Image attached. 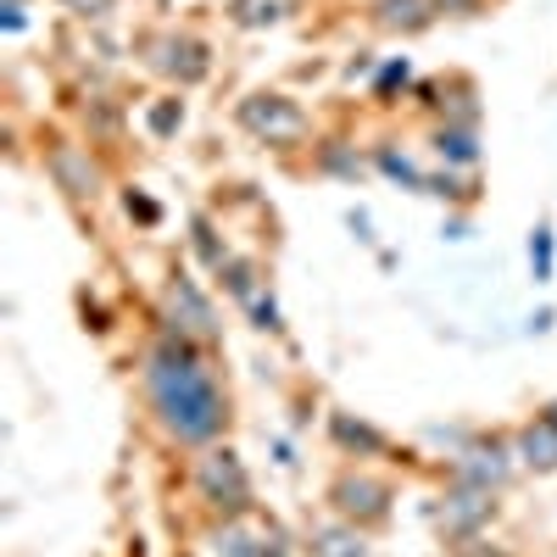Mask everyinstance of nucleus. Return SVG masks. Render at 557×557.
<instances>
[{"label": "nucleus", "instance_id": "nucleus-1", "mask_svg": "<svg viewBox=\"0 0 557 557\" xmlns=\"http://www.w3.org/2000/svg\"><path fill=\"white\" fill-rule=\"evenodd\" d=\"M146 380H151V401L162 412V424L178 441H212L223 430V396H218L212 374L184 346L151 351V374Z\"/></svg>", "mask_w": 557, "mask_h": 557}, {"label": "nucleus", "instance_id": "nucleus-2", "mask_svg": "<svg viewBox=\"0 0 557 557\" xmlns=\"http://www.w3.org/2000/svg\"><path fill=\"white\" fill-rule=\"evenodd\" d=\"M240 123L257 139H268V146H290V139L307 134V112L290 96H251V101H240Z\"/></svg>", "mask_w": 557, "mask_h": 557}, {"label": "nucleus", "instance_id": "nucleus-3", "mask_svg": "<svg viewBox=\"0 0 557 557\" xmlns=\"http://www.w3.org/2000/svg\"><path fill=\"white\" fill-rule=\"evenodd\" d=\"M201 491H207V502L228 507V513H240V507H246V496H251V485H246V469H240V457H235V451H212V457L201 462Z\"/></svg>", "mask_w": 557, "mask_h": 557}, {"label": "nucleus", "instance_id": "nucleus-4", "mask_svg": "<svg viewBox=\"0 0 557 557\" xmlns=\"http://www.w3.org/2000/svg\"><path fill=\"white\" fill-rule=\"evenodd\" d=\"M168 307H173L184 335H212V307L201 301V290L190 285V278H178V285L168 290Z\"/></svg>", "mask_w": 557, "mask_h": 557}, {"label": "nucleus", "instance_id": "nucleus-5", "mask_svg": "<svg viewBox=\"0 0 557 557\" xmlns=\"http://www.w3.org/2000/svg\"><path fill=\"white\" fill-rule=\"evenodd\" d=\"M524 462L530 469H557V412L535 418L524 430Z\"/></svg>", "mask_w": 557, "mask_h": 557}, {"label": "nucleus", "instance_id": "nucleus-6", "mask_svg": "<svg viewBox=\"0 0 557 557\" xmlns=\"http://www.w3.org/2000/svg\"><path fill=\"white\" fill-rule=\"evenodd\" d=\"M162 67L178 73L184 84H196V78H207V51H201L196 39H168L162 45Z\"/></svg>", "mask_w": 557, "mask_h": 557}, {"label": "nucleus", "instance_id": "nucleus-7", "mask_svg": "<svg viewBox=\"0 0 557 557\" xmlns=\"http://www.w3.org/2000/svg\"><path fill=\"white\" fill-rule=\"evenodd\" d=\"M341 507H346V513H362V519H380L385 513V491L362 485V480H346L341 485Z\"/></svg>", "mask_w": 557, "mask_h": 557}, {"label": "nucleus", "instance_id": "nucleus-8", "mask_svg": "<svg viewBox=\"0 0 557 557\" xmlns=\"http://www.w3.org/2000/svg\"><path fill=\"white\" fill-rule=\"evenodd\" d=\"M312 557H368V552H362V541H357V535H346V530H318Z\"/></svg>", "mask_w": 557, "mask_h": 557}, {"label": "nucleus", "instance_id": "nucleus-9", "mask_svg": "<svg viewBox=\"0 0 557 557\" xmlns=\"http://www.w3.org/2000/svg\"><path fill=\"white\" fill-rule=\"evenodd\" d=\"M57 173L67 178L73 196H96V173H78V157L73 151H57Z\"/></svg>", "mask_w": 557, "mask_h": 557}, {"label": "nucleus", "instance_id": "nucleus-10", "mask_svg": "<svg viewBox=\"0 0 557 557\" xmlns=\"http://www.w3.org/2000/svg\"><path fill=\"white\" fill-rule=\"evenodd\" d=\"M530 268H535V278H541V285L552 278V228H546V223L535 228V240H530Z\"/></svg>", "mask_w": 557, "mask_h": 557}, {"label": "nucleus", "instance_id": "nucleus-11", "mask_svg": "<svg viewBox=\"0 0 557 557\" xmlns=\"http://www.w3.org/2000/svg\"><path fill=\"white\" fill-rule=\"evenodd\" d=\"M240 23H278V0H240Z\"/></svg>", "mask_w": 557, "mask_h": 557}, {"label": "nucleus", "instance_id": "nucleus-12", "mask_svg": "<svg viewBox=\"0 0 557 557\" xmlns=\"http://www.w3.org/2000/svg\"><path fill=\"white\" fill-rule=\"evenodd\" d=\"M385 23H391V28H396V23H407V28L424 23V17H418V0H385Z\"/></svg>", "mask_w": 557, "mask_h": 557}, {"label": "nucleus", "instance_id": "nucleus-13", "mask_svg": "<svg viewBox=\"0 0 557 557\" xmlns=\"http://www.w3.org/2000/svg\"><path fill=\"white\" fill-rule=\"evenodd\" d=\"M67 12H78V17H107L112 12V0H62Z\"/></svg>", "mask_w": 557, "mask_h": 557}, {"label": "nucleus", "instance_id": "nucleus-14", "mask_svg": "<svg viewBox=\"0 0 557 557\" xmlns=\"http://www.w3.org/2000/svg\"><path fill=\"white\" fill-rule=\"evenodd\" d=\"M173 123H178V101H168V107H157V112H151V128H157V134H168Z\"/></svg>", "mask_w": 557, "mask_h": 557}]
</instances>
